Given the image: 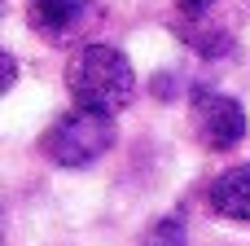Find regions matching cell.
Instances as JSON below:
<instances>
[{
	"instance_id": "5b68a950",
	"label": "cell",
	"mask_w": 250,
	"mask_h": 246,
	"mask_svg": "<svg viewBox=\"0 0 250 246\" xmlns=\"http://www.w3.org/2000/svg\"><path fill=\"white\" fill-rule=\"evenodd\" d=\"M88 0H31V22L44 31V35H66L79 26Z\"/></svg>"
},
{
	"instance_id": "6da1fadb",
	"label": "cell",
	"mask_w": 250,
	"mask_h": 246,
	"mask_svg": "<svg viewBox=\"0 0 250 246\" xmlns=\"http://www.w3.org/2000/svg\"><path fill=\"white\" fill-rule=\"evenodd\" d=\"M66 88L79 110L119 114L136 97V70L119 44H83L66 66Z\"/></svg>"
},
{
	"instance_id": "7a4b0ae2",
	"label": "cell",
	"mask_w": 250,
	"mask_h": 246,
	"mask_svg": "<svg viewBox=\"0 0 250 246\" xmlns=\"http://www.w3.org/2000/svg\"><path fill=\"white\" fill-rule=\"evenodd\" d=\"M119 128L114 114H97V110H66L62 119H53V128L44 132V154L57 167H92L105 150H114Z\"/></svg>"
},
{
	"instance_id": "52a82bcc",
	"label": "cell",
	"mask_w": 250,
	"mask_h": 246,
	"mask_svg": "<svg viewBox=\"0 0 250 246\" xmlns=\"http://www.w3.org/2000/svg\"><path fill=\"white\" fill-rule=\"evenodd\" d=\"M211 4H215V0H176V9H180L185 18H207Z\"/></svg>"
},
{
	"instance_id": "277c9868",
	"label": "cell",
	"mask_w": 250,
	"mask_h": 246,
	"mask_svg": "<svg viewBox=\"0 0 250 246\" xmlns=\"http://www.w3.org/2000/svg\"><path fill=\"white\" fill-rule=\"evenodd\" d=\"M207 202H211L215 216L250 224V163H237V167L220 172L211 180V189H207Z\"/></svg>"
},
{
	"instance_id": "3957f363",
	"label": "cell",
	"mask_w": 250,
	"mask_h": 246,
	"mask_svg": "<svg viewBox=\"0 0 250 246\" xmlns=\"http://www.w3.org/2000/svg\"><path fill=\"white\" fill-rule=\"evenodd\" d=\"M193 132L207 150H237L246 136V110L237 97L224 92H198L193 97Z\"/></svg>"
},
{
	"instance_id": "8992f818",
	"label": "cell",
	"mask_w": 250,
	"mask_h": 246,
	"mask_svg": "<svg viewBox=\"0 0 250 246\" xmlns=\"http://www.w3.org/2000/svg\"><path fill=\"white\" fill-rule=\"evenodd\" d=\"M145 246H185V216H180V211L163 216V220H158V224L149 229Z\"/></svg>"
}]
</instances>
